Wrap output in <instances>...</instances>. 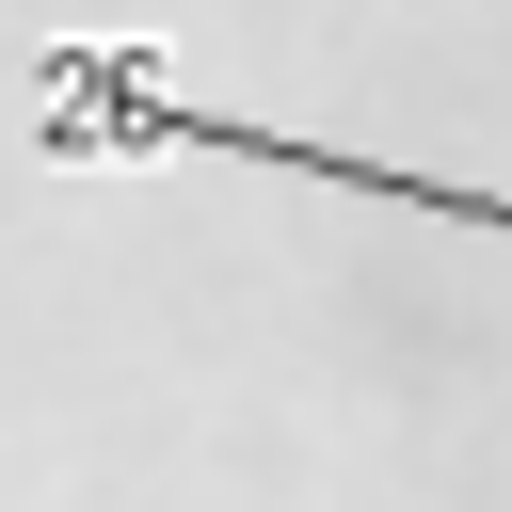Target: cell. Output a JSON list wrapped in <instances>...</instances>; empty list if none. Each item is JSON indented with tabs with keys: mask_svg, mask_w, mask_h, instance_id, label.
Returning a JSON list of instances; mask_svg holds the SVG:
<instances>
[{
	"mask_svg": "<svg viewBox=\"0 0 512 512\" xmlns=\"http://www.w3.org/2000/svg\"><path fill=\"white\" fill-rule=\"evenodd\" d=\"M32 144H48V160H272V176H336V192H368V208H432V224H496V240H512V192H464V176H400V160H352V144L240 128V112L176 96L160 48H48V64H32Z\"/></svg>",
	"mask_w": 512,
	"mask_h": 512,
	"instance_id": "6da1fadb",
	"label": "cell"
}]
</instances>
